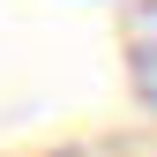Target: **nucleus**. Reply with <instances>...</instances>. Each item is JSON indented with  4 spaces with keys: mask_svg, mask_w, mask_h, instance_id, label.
<instances>
[{
    "mask_svg": "<svg viewBox=\"0 0 157 157\" xmlns=\"http://www.w3.org/2000/svg\"><path fill=\"white\" fill-rule=\"evenodd\" d=\"M120 45H127V82H135V97L157 112V0H135V8H127Z\"/></svg>",
    "mask_w": 157,
    "mask_h": 157,
    "instance_id": "f257e3e1",
    "label": "nucleus"
}]
</instances>
